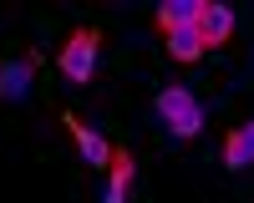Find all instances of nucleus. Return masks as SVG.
<instances>
[{"label":"nucleus","mask_w":254,"mask_h":203,"mask_svg":"<svg viewBox=\"0 0 254 203\" xmlns=\"http://www.w3.org/2000/svg\"><path fill=\"white\" fill-rule=\"evenodd\" d=\"M97 56H102V31H97V26H76L66 41H61L56 66H61V76H66V81L87 87V81L97 76Z\"/></svg>","instance_id":"nucleus-1"},{"label":"nucleus","mask_w":254,"mask_h":203,"mask_svg":"<svg viewBox=\"0 0 254 203\" xmlns=\"http://www.w3.org/2000/svg\"><path fill=\"white\" fill-rule=\"evenodd\" d=\"M158 117L168 122V132H173V137H198V132H203V107L193 102L188 87H163V92H158Z\"/></svg>","instance_id":"nucleus-2"},{"label":"nucleus","mask_w":254,"mask_h":203,"mask_svg":"<svg viewBox=\"0 0 254 203\" xmlns=\"http://www.w3.org/2000/svg\"><path fill=\"white\" fill-rule=\"evenodd\" d=\"M31 76H36V51L26 61H5L0 56V102H5V107H20V102L31 97Z\"/></svg>","instance_id":"nucleus-3"},{"label":"nucleus","mask_w":254,"mask_h":203,"mask_svg":"<svg viewBox=\"0 0 254 203\" xmlns=\"http://www.w3.org/2000/svg\"><path fill=\"white\" fill-rule=\"evenodd\" d=\"M61 122H66V132L76 137V152H81V162H87V168H112V142L102 137L97 127H81L71 112L61 117Z\"/></svg>","instance_id":"nucleus-4"},{"label":"nucleus","mask_w":254,"mask_h":203,"mask_svg":"<svg viewBox=\"0 0 254 203\" xmlns=\"http://www.w3.org/2000/svg\"><path fill=\"white\" fill-rule=\"evenodd\" d=\"M132 178H137V157L127 148H112V168H107V193H102V203H127L132 198Z\"/></svg>","instance_id":"nucleus-5"},{"label":"nucleus","mask_w":254,"mask_h":203,"mask_svg":"<svg viewBox=\"0 0 254 203\" xmlns=\"http://www.w3.org/2000/svg\"><path fill=\"white\" fill-rule=\"evenodd\" d=\"M198 36H203V46H208V51H214V46H224V41L234 36V10H229V5H219V0H203Z\"/></svg>","instance_id":"nucleus-6"},{"label":"nucleus","mask_w":254,"mask_h":203,"mask_svg":"<svg viewBox=\"0 0 254 203\" xmlns=\"http://www.w3.org/2000/svg\"><path fill=\"white\" fill-rule=\"evenodd\" d=\"M163 41H168V56H173L178 66H193V61H203V56H208L198 26H173V31H163Z\"/></svg>","instance_id":"nucleus-7"},{"label":"nucleus","mask_w":254,"mask_h":203,"mask_svg":"<svg viewBox=\"0 0 254 203\" xmlns=\"http://www.w3.org/2000/svg\"><path fill=\"white\" fill-rule=\"evenodd\" d=\"M198 15H203V0H163V5H158V31L198 26Z\"/></svg>","instance_id":"nucleus-8"},{"label":"nucleus","mask_w":254,"mask_h":203,"mask_svg":"<svg viewBox=\"0 0 254 203\" xmlns=\"http://www.w3.org/2000/svg\"><path fill=\"white\" fill-rule=\"evenodd\" d=\"M239 137H244V148H249V162H254V122H244V127H239Z\"/></svg>","instance_id":"nucleus-9"}]
</instances>
